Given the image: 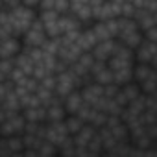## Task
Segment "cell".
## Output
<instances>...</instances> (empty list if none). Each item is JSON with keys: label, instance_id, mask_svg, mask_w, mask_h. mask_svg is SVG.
<instances>
[{"label": "cell", "instance_id": "1", "mask_svg": "<svg viewBox=\"0 0 157 157\" xmlns=\"http://www.w3.org/2000/svg\"><path fill=\"white\" fill-rule=\"evenodd\" d=\"M41 2H43V0H21L22 6H26V8H30V10H35V11L39 10Z\"/></svg>", "mask_w": 157, "mask_h": 157}]
</instances>
